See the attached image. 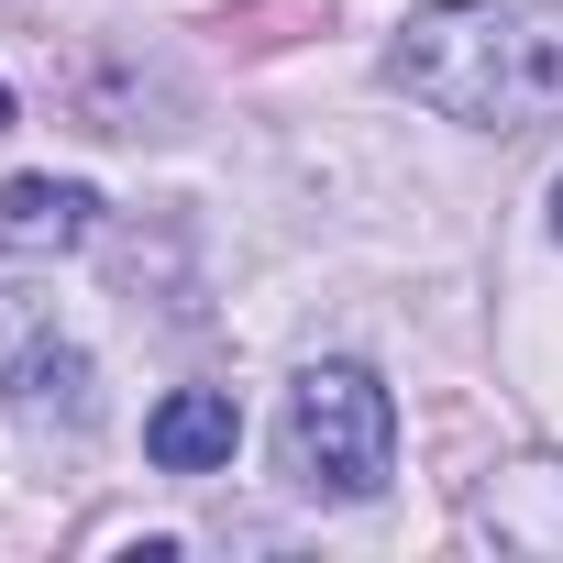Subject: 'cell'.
Segmentation results:
<instances>
[{
    "label": "cell",
    "instance_id": "cell-1",
    "mask_svg": "<svg viewBox=\"0 0 563 563\" xmlns=\"http://www.w3.org/2000/svg\"><path fill=\"white\" fill-rule=\"evenodd\" d=\"M387 78L475 133H530L563 100V12L552 0H420L387 45Z\"/></svg>",
    "mask_w": 563,
    "mask_h": 563
},
{
    "label": "cell",
    "instance_id": "cell-2",
    "mask_svg": "<svg viewBox=\"0 0 563 563\" xmlns=\"http://www.w3.org/2000/svg\"><path fill=\"white\" fill-rule=\"evenodd\" d=\"M276 464H288V486L299 497H321V508H354V497H376L387 486V464H398V409H387V387L365 376V365H299L288 376V409H276Z\"/></svg>",
    "mask_w": 563,
    "mask_h": 563
},
{
    "label": "cell",
    "instance_id": "cell-3",
    "mask_svg": "<svg viewBox=\"0 0 563 563\" xmlns=\"http://www.w3.org/2000/svg\"><path fill=\"white\" fill-rule=\"evenodd\" d=\"M144 453H155L166 475H221V464L243 453V409H232V387H166V398L144 409Z\"/></svg>",
    "mask_w": 563,
    "mask_h": 563
},
{
    "label": "cell",
    "instance_id": "cell-4",
    "mask_svg": "<svg viewBox=\"0 0 563 563\" xmlns=\"http://www.w3.org/2000/svg\"><path fill=\"white\" fill-rule=\"evenodd\" d=\"M89 221H100V199H89L78 177H12V188H0V232H12V243H34V254L89 243Z\"/></svg>",
    "mask_w": 563,
    "mask_h": 563
},
{
    "label": "cell",
    "instance_id": "cell-5",
    "mask_svg": "<svg viewBox=\"0 0 563 563\" xmlns=\"http://www.w3.org/2000/svg\"><path fill=\"white\" fill-rule=\"evenodd\" d=\"M45 343H56V321H45V299L23 288V276H0V398H12V376H23V365H34Z\"/></svg>",
    "mask_w": 563,
    "mask_h": 563
},
{
    "label": "cell",
    "instance_id": "cell-6",
    "mask_svg": "<svg viewBox=\"0 0 563 563\" xmlns=\"http://www.w3.org/2000/svg\"><path fill=\"white\" fill-rule=\"evenodd\" d=\"M552 232H563V177H552Z\"/></svg>",
    "mask_w": 563,
    "mask_h": 563
},
{
    "label": "cell",
    "instance_id": "cell-7",
    "mask_svg": "<svg viewBox=\"0 0 563 563\" xmlns=\"http://www.w3.org/2000/svg\"><path fill=\"white\" fill-rule=\"evenodd\" d=\"M0 133H12V89H0Z\"/></svg>",
    "mask_w": 563,
    "mask_h": 563
}]
</instances>
